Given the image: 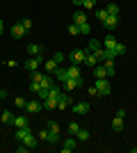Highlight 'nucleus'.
Instances as JSON below:
<instances>
[{"label":"nucleus","mask_w":137,"mask_h":153,"mask_svg":"<svg viewBox=\"0 0 137 153\" xmlns=\"http://www.w3.org/2000/svg\"><path fill=\"white\" fill-rule=\"evenodd\" d=\"M94 87L98 89V96H110V91H112L107 78H96V85H94Z\"/></svg>","instance_id":"obj_1"},{"label":"nucleus","mask_w":137,"mask_h":153,"mask_svg":"<svg viewBox=\"0 0 137 153\" xmlns=\"http://www.w3.org/2000/svg\"><path fill=\"white\" fill-rule=\"evenodd\" d=\"M62 85H64V91H73V89H80L85 85V80L82 78H66Z\"/></svg>","instance_id":"obj_2"},{"label":"nucleus","mask_w":137,"mask_h":153,"mask_svg":"<svg viewBox=\"0 0 137 153\" xmlns=\"http://www.w3.org/2000/svg\"><path fill=\"white\" fill-rule=\"evenodd\" d=\"M85 55H87V51H80V48H76V51H71L69 53V62L71 64H85Z\"/></svg>","instance_id":"obj_3"},{"label":"nucleus","mask_w":137,"mask_h":153,"mask_svg":"<svg viewBox=\"0 0 137 153\" xmlns=\"http://www.w3.org/2000/svg\"><path fill=\"white\" fill-rule=\"evenodd\" d=\"M78 144H80V142L76 140V137H66V140H64V146H62V153H71V151H76V149H78Z\"/></svg>","instance_id":"obj_4"},{"label":"nucleus","mask_w":137,"mask_h":153,"mask_svg":"<svg viewBox=\"0 0 137 153\" xmlns=\"http://www.w3.org/2000/svg\"><path fill=\"white\" fill-rule=\"evenodd\" d=\"M101 23H103L107 30H114V27H117V23H119V16H110V14H107V16H105Z\"/></svg>","instance_id":"obj_5"},{"label":"nucleus","mask_w":137,"mask_h":153,"mask_svg":"<svg viewBox=\"0 0 137 153\" xmlns=\"http://www.w3.org/2000/svg\"><path fill=\"white\" fill-rule=\"evenodd\" d=\"M41 62H44V57H32V59H27V62L23 64V66H25L27 71H37V69H39V64H41Z\"/></svg>","instance_id":"obj_6"},{"label":"nucleus","mask_w":137,"mask_h":153,"mask_svg":"<svg viewBox=\"0 0 137 153\" xmlns=\"http://www.w3.org/2000/svg\"><path fill=\"white\" fill-rule=\"evenodd\" d=\"M27 53H30V55H34V57H44V46L30 44V46H27Z\"/></svg>","instance_id":"obj_7"},{"label":"nucleus","mask_w":137,"mask_h":153,"mask_svg":"<svg viewBox=\"0 0 137 153\" xmlns=\"http://www.w3.org/2000/svg\"><path fill=\"white\" fill-rule=\"evenodd\" d=\"M89 103H85V101H80V103H76V105H73V112H76V114H87V112H89Z\"/></svg>","instance_id":"obj_8"},{"label":"nucleus","mask_w":137,"mask_h":153,"mask_svg":"<svg viewBox=\"0 0 137 153\" xmlns=\"http://www.w3.org/2000/svg\"><path fill=\"white\" fill-rule=\"evenodd\" d=\"M23 144H25L30 151H34V149H37V137H32V133H27L25 137H23Z\"/></svg>","instance_id":"obj_9"},{"label":"nucleus","mask_w":137,"mask_h":153,"mask_svg":"<svg viewBox=\"0 0 137 153\" xmlns=\"http://www.w3.org/2000/svg\"><path fill=\"white\" fill-rule=\"evenodd\" d=\"M39 110H41V103H39V101H27L25 112H30V114H37Z\"/></svg>","instance_id":"obj_10"},{"label":"nucleus","mask_w":137,"mask_h":153,"mask_svg":"<svg viewBox=\"0 0 137 153\" xmlns=\"http://www.w3.org/2000/svg\"><path fill=\"white\" fill-rule=\"evenodd\" d=\"M23 34H25V27L21 25V23H14V25H12V37L14 39H21Z\"/></svg>","instance_id":"obj_11"},{"label":"nucleus","mask_w":137,"mask_h":153,"mask_svg":"<svg viewBox=\"0 0 137 153\" xmlns=\"http://www.w3.org/2000/svg\"><path fill=\"white\" fill-rule=\"evenodd\" d=\"M112 130H114V133H121V130H124V117L114 114V119H112Z\"/></svg>","instance_id":"obj_12"},{"label":"nucleus","mask_w":137,"mask_h":153,"mask_svg":"<svg viewBox=\"0 0 137 153\" xmlns=\"http://www.w3.org/2000/svg\"><path fill=\"white\" fill-rule=\"evenodd\" d=\"M85 64H87V66H98V64H101V59H98L94 53L87 51V55H85Z\"/></svg>","instance_id":"obj_13"},{"label":"nucleus","mask_w":137,"mask_h":153,"mask_svg":"<svg viewBox=\"0 0 137 153\" xmlns=\"http://www.w3.org/2000/svg\"><path fill=\"white\" fill-rule=\"evenodd\" d=\"M44 66H46V71H48V73H55L59 64H57V62H55V59L50 57V59H44Z\"/></svg>","instance_id":"obj_14"},{"label":"nucleus","mask_w":137,"mask_h":153,"mask_svg":"<svg viewBox=\"0 0 137 153\" xmlns=\"http://www.w3.org/2000/svg\"><path fill=\"white\" fill-rule=\"evenodd\" d=\"M66 108H69V96L62 91V94H59V98H57V110H66Z\"/></svg>","instance_id":"obj_15"},{"label":"nucleus","mask_w":137,"mask_h":153,"mask_svg":"<svg viewBox=\"0 0 137 153\" xmlns=\"http://www.w3.org/2000/svg\"><path fill=\"white\" fill-rule=\"evenodd\" d=\"M73 23H76V25L87 23V14H85V12H76V14H73Z\"/></svg>","instance_id":"obj_16"},{"label":"nucleus","mask_w":137,"mask_h":153,"mask_svg":"<svg viewBox=\"0 0 137 153\" xmlns=\"http://www.w3.org/2000/svg\"><path fill=\"white\" fill-rule=\"evenodd\" d=\"M66 73H69V78H82V73H80L78 64H71L69 69H66Z\"/></svg>","instance_id":"obj_17"},{"label":"nucleus","mask_w":137,"mask_h":153,"mask_svg":"<svg viewBox=\"0 0 137 153\" xmlns=\"http://www.w3.org/2000/svg\"><path fill=\"white\" fill-rule=\"evenodd\" d=\"M44 108L46 110H55V108H57V98H53V96L44 98Z\"/></svg>","instance_id":"obj_18"},{"label":"nucleus","mask_w":137,"mask_h":153,"mask_svg":"<svg viewBox=\"0 0 137 153\" xmlns=\"http://www.w3.org/2000/svg\"><path fill=\"white\" fill-rule=\"evenodd\" d=\"M12 126H16V128H25V126H30L27 123V117H14V123Z\"/></svg>","instance_id":"obj_19"},{"label":"nucleus","mask_w":137,"mask_h":153,"mask_svg":"<svg viewBox=\"0 0 137 153\" xmlns=\"http://www.w3.org/2000/svg\"><path fill=\"white\" fill-rule=\"evenodd\" d=\"M105 12L110 14V16H119V5H117V2H107Z\"/></svg>","instance_id":"obj_20"},{"label":"nucleus","mask_w":137,"mask_h":153,"mask_svg":"<svg viewBox=\"0 0 137 153\" xmlns=\"http://www.w3.org/2000/svg\"><path fill=\"white\" fill-rule=\"evenodd\" d=\"M94 76H96V78H107V71H105V66H103V64L94 66Z\"/></svg>","instance_id":"obj_21"},{"label":"nucleus","mask_w":137,"mask_h":153,"mask_svg":"<svg viewBox=\"0 0 137 153\" xmlns=\"http://www.w3.org/2000/svg\"><path fill=\"white\" fill-rule=\"evenodd\" d=\"M0 121L9 126V123H14V114L9 112V110H5V112H2V117H0Z\"/></svg>","instance_id":"obj_22"},{"label":"nucleus","mask_w":137,"mask_h":153,"mask_svg":"<svg viewBox=\"0 0 137 153\" xmlns=\"http://www.w3.org/2000/svg\"><path fill=\"white\" fill-rule=\"evenodd\" d=\"M76 140H78V142H87V140H89V130H87V128H80L78 135H76Z\"/></svg>","instance_id":"obj_23"},{"label":"nucleus","mask_w":137,"mask_h":153,"mask_svg":"<svg viewBox=\"0 0 137 153\" xmlns=\"http://www.w3.org/2000/svg\"><path fill=\"white\" fill-rule=\"evenodd\" d=\"M27 133H32V130H30V126H25V128H19V130H16V140H19V142H23V137H25Z\"/></svg>","instance_id":"obj_24"},{"label":"nucleus","mask_w":137,"mask_h":153,"mask_svg":"<svg viewBox=\"0 0 137 153\" xmlns=\"http://www.w3.org/2000/svg\"><path fill=\"white\" fill-rule=\"evenodd\" d=\"M55 78H57V80H62V82H64L66 78H69V73H66V69H62V66H57V71H55Z\"/></svg>","instance_id":"obj_25"},{"label":"nucleus","mask_w":137,"mask_h":153,"mask_svg":"<svg viewBox=\"0 0 137 153\" xmlns=\"http://www.w3.org/2000/svg\"><path fill=\"white\" fill-rule=\"evenodd\" d=\"M114 46H117V39L112 37V34H110V37H105V51H112Z\"/></svg>","instance_id":"obj_26"},{"label":"nucleus","mask_w":137,"mask_h":153,"mask_svg":"<svg viewBox=\"0 0 137 153\" xmlns=\"http://www.w3.org/2000/svg\"><path fill=\"white\" fill-rule=\"evenodd\" d=\"M39 85H41V89H50V87H53V80H50V76H44Z\"/></svg>","instance_id":"obj_27"},{"label":"nucleus","mask_w":137,"mask_h":153,"mask_svg":"<svg viewBox=\"0 0 137 153\" xmlns=\"http://www.w3.org/2000/svg\"><path fill=\"white\" fill-rule=\"evenodd\" d=\"M103 66H105V71H107V76H114V62H112V59H107V62H103Z\"/></svg>","instance_id":"obj_28"},{"label":"nucleus","mask_w":137,"mask_h":153,"mask_svg":"<svg viewBox=\"0 0 137 153\" xmlns=\"http://www.w3.org/2000/svg\"><path fill=\"white\" fill-rule=\"evenodd\" d=\"M80 128H82V126H80L78 121H71V123H69V135H78Z\"/></svg>","instance_id":"obj_29"},{"label":"nucleus","mask_w":137,"mask_h":153,"mask_svg":"<svg viewBox=\"0 0 137 153\" xmlns=\"http://www.w3.org/2000/svg\"><path fill=\"white\" fill-rule=\"evenodd\" d=\"M14 105H16V108H19V110H25L27 101H25V98H23V96H19V98H16V101H14Z\"/></svg>","instance_id":"obj_30"},{"label":"nucleus","mask_w":137,"mask_h":153,"mask_svg":"<svg viewBox=\"0 0 137 153\" xmlns=\"http://www.w3.org/2000/svg\"><path fill=\"white\" fill-rule=\"evenodd\" d=\"M59 142V133H50L48 130V144H57Z\"/></svg>","instance_id":"obj_31"},{"label":"nucleus","mask_w":137,"mask_h":153,"mask_svg":"<svg viewBox=\"0 0 137 153\" xmlns=\"http://www.w3.org/2000/svg\"><path fill=\"white\" fill-rule=\"evenodd\" d=\"M78 30H80V34H89L91 25H89V23H82V25H78Z\"/></svg>","instance_id":"obj_32"},{"label":"nucleus","mask_w":137,"mask_h":153,"mask_svg":"<svg viewBox=\"0 0 137 153\" xmlns=\"http://www.w3.org/2000/svg\"><path fill=\"white\" fill-rule=\"evenodd\" d=\"M53 59H55V62H57L59 66H62V62L66 59V55H64V53H55V55H53Z\"/></svg>","instance_id":"obj_33"},{"label":"nucleus","mask_w":137,"mask_h":153,"mask_svg":"<svg viewBox=\"0 0 137 153\" xmlns=\"http://www.w3.org/2000/svg\"><path fill=\"white\" fill-rule=\"evenodd\" d=\"M98 48H101V41H96V39H91V41H89V53L98 51Z\"/></svg>","instance_id":"obj_34"},{"label":"nucleus","mask_w":137,"mask_h":153,"mask_svg":"<svg viewBox=\"0 0 137 153\" xmlns=\"http://www.w3.org/2000/svg\"><path fill=\"white\" fill-rule=\"evenodd\" d=\"M112 51L117 53V55H124V53H126V46H124V44H119V41H117V46H114Z\"/></svg>","instance_id":"obj_35"},{"label":"nucleus","mask_w":137,"mask_h":153,"mask_svg":"<svg viewBox=\"0 0 137 153\" xmlns=\"http://www.w3.org/2000/svg\"><path fill=\"white\" fill-rule=\"evenodd\" d=\"M48 128H50V133H59V123L53 119V121H48Z\"/></svg>","instance_id":"obj_36"},{"label":"nucleus","mask_w":137,"mask_h":153,"mask_svg":"<svg viewBox=\"0 0 137 153\" xmlns=\"http://www.w3.org/2000/svg\"><path fill=\"white\" fill-rule=\"evenodd\" d=\"M82 7H85V9H96V0H85Z\"/></svg>","instance_id":"obj_37"},{"label":"nucleus","mask_w":137,"mask_h":153,"mask_svg":"<svg viewBox=\"0 0 137 153\" xmlns=\"http://www.w3.org/2000/svg\"><path fill=\"white\" fill-rule=\"evenodd\" d=\"M21 25L25 27V32H27V30H32V19H23V21H21Z\"/></svg>","instance_id":"obj_38"},{"label":"nucleus","mask_w":137,"mask_h":153,"mask_svg":"<svg viewBox=\"0 0 137 153\" xmlns=\"http://www.w3.org/2000/svg\"><path fill=\"white\" fill-rule=\"evenodd\" d=\"M30 89H32L34 94H39V91H41V85H39V82H34V80H32V82H30Z\"/></svg>","instance_id":"obj_39"},{"label":"nucleus","mask_w":137,"mask_h":153,"mask_svg":"<svg viewBox=\"0 0 137 153\" xmlns=\"http://www.w3.org/2000/svg\"><path fill=\"white\" fill-rule=\"evenodd\" d=\"M46 73H37V71H32V80L34 82H41V78H44Z\"/></svg>","instance_id":"obj_40"},{"label":"nucleus","mask_w":137,"mask_h":153,"mask_svg":"<svg viewBox=\"0 0 137 153\" xmlns=\"http://www.w3.org/2000/svg\"><path fill=\"white\" fill-rule=\"evenodd\" d=\"M105 16H107V12H105V9H96V19H98V21H103Z\"/></svg>","instance_id":"obj_41"},{"label":"nucleus","mask_w":137,"mask_h":153,"mask_svg":"<svg viewBox=\"0 0 137 153\" xmlns=\"http://www.w3.org/2000/svg\"><path fill=\"white\" fill-rule=\"evenodd\" d=\"M69 34H80V30H78V25H76V23H71V25H69Z\"/></svg>","instance_id":"obj_42"},{"label":"nucleus","mask_w":137,"mask_h":153,"mask_svg":"<svg viewBox=\"0 0 137 153\" xmlns=\"http://www.w3.org/2000/svg\"><path fill=\"white\" fill-rule=\"evenodd\" d=\"M39 140L41 142H48V130H39Z\"/></svg>","instance_id":"obj_43"},{"label":"nucleus","mask_w":137,"mask_h":153,"mask_svg":"<svg viewBox=\"0 0 137 153\" xmlns=\"http://www.w3.org/2000/svg\"><path fill=\"white\" fill-rule=\"evenodd\" d=\"M87 94H89V96H98V89H96V87H89V89H87Z\"/></svg>","instance_id":"obj_44"},{"label":"nucleus","mask_w":137,"mask_h":153,"mask_svg":"<svg viewBox=\"0 0 137 153\" xmlns=\"http://www.w3.org/2000/svg\"><path fill=\"white\" fill-rule=\"evenodd\" d=\"M16 151H19V153H27V151H30V149H27L25 144H23V146H19V149H16Z\"/></svg>","instance_id":"obj_45"},{"label":"nucleus","mask_w":137,"mask_h":153,"mask_svg":"<svg viewBox=\"0 0 137 153\" xmlns=\"http://www.w3.org/2000/svg\"><path fill=\"white\" fill-rule=\"evenodd\" d=\"M82 2H85V0H73V5H76V7H82Z\"/></svg>","instance_id":"obj_46"},{"label":"nucleus","mask_w":137,"mask_h":153,"mask_svg":"<svg viewBox=\"0 0 137 153\" xmlns=\"http://www.w3.org/2000/svg\"><path fill=\"white\" fill-rule=\"evenodd\" d=\"M2 32H5V23H2V21H0V34H2Z\"/></svg>","instance_id":"obj_47"},{"label":"nucleus","mask_w":137,"mask_h":153,"mask_svg":"<svg viewBox=\"0 0 137 153\" xmlns=\"http://www.w3.org/2000/svg\"><path fill=\"white\" fill-rule=\"evenodd\" d=\"M7 96V91H0V101H2V98H5Z\"/></svg>","instance_id":"obj_48"},{"label":"nucleus","mask_w":137,"mask_h":153,"mask_svg":"<svg viewBox=\"0 0 137 153\" xmlns=\"http://www.w3.org/2000/svg\"><path fill=\"white\" fill-rule=\"evenodd\" d=\"M130 153H137V146H135V149H130Z\"/></svg>","instance_id":"obj_49"}]
</instances>
